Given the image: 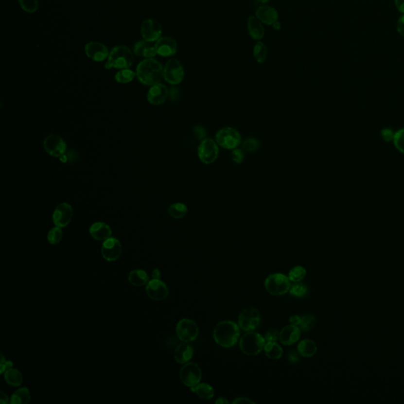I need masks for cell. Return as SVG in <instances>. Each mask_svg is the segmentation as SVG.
Returning <instances> with one entry per match:
<instances>
[{
	"label": "cell",
	"instance_id": "cell-19",
	"mask_svg": "<svg viewBox=\"0 0 404 404\" xmlns=\"http://www.w3.org/2000/svg\"><path fill=\"white\" fill-rule=\"evenodd\" d=\"M157 54L163 57L174 55L177 53L178 45L173 38L163 36L159 38L155 44Z\"/></svg>",
	"mask_w": 404,
	"mask_h": 404
},
{
	"label": "cell",
	"instance_id": "cell-32",
	"mask_svg": "<svg viewBox=\"0 0 404 404\" xmlns=\"http://www.w3.org/2000/svg\"><path fill=\"white\" fill-rule=\"evenodd\" d=\"M168 212L170 216L175 219H182L185 217L188 212V208L185 204L177 202L170 205Z\"/></svg>",
	"mask_w": 404,
	"mask_h": 404
},
{
	"label": "cell",
	"instance_id": "cell-18",
	"mask_svg": "<svg viewBox=\"0 0 404 404\" xmlns=\"http://www.w3.org/2000/svg\"><path fill=\"white\" fill-rule=\"evenodd\" d=\"M168 95H169V91L167 86L158 83V84L151 86V88H149L148 94H147V99L151 105L157 106V105H163L168 99Z\"/></svg>",
	"mask_w": 404,
	"mask_h": 404
},
{
	"label": "cell",
	"instance_id": "cell-44",
	"mask_svg": "<svg viewBox=\"0 0 404 404\" xmlns=\"http://www.w3.org/2000/svg\"><path fill=\"white\" fill-rule=\"evenodd\" d=\"M193 134L198 140H204L206 139L207 132L205 128L201 126H196L193 128Z\"/></svg>",
	"mask_w": 404,
	"mask_h": 404
},
{
	"label": "cell",
	"instance_id": "cell-37",
	"mask_svg": "<svg viewBox=\"0 0 404 404\" xmlns=\"http://www.w3.org/2000/svg\"><path fill=\"white\" fill-rule=\"evenodd\" d=\"M260 146H261V143L258 139L255 138H249V139H245L242 142L243 151L247 152V153H253V152L257 151Z\"/></svg>",
	"mask_w": 404,
	"mask_h": 404
},
{
	"label": "cell",
	"instance_id": "cell-25",
	"mask_svg": "<svg viewBox=\"0 0 404 404\" xmlns=\"http://www.w3.org/2000/svg\"><path fill=\"white\" fill-rule=\"evenodd\" d=\"M248 32L254 40H261L264 35V29L262 25V21L254 16H250L248 18L247 22Z\"/></svg>",
	"mask_w": 404,
	"mask_h": 404
},
{
	"label": "cell",
	"instance_id": "cell-49",
	"mask_svg": "<svg viewBox=\"0 0 404 404\" xmlns=\"http://www.w3.org/2000/svg\"><path fill=\"white\" fill-rule=\"evenodd\" d=\"M170 97L172 99V101H176L178 100V97H179V91H178V88H176V87H173V88H171V90H170L169 92Z\"/></svg>",
	"mask_w": 404,
	"mask_h": 404
},
{
	"label": "cell",
	"instance_id": "cell-47",
	"mask_svg": "<svg viewBox=\"0 0 404 404\" xmlns=\"http://www.w3.org/2000/svg\"><path fill=\"white\" fill-rule=\"evenodd\" d=\"M397 31L401 36H404V15L400 17L397 22Z\"/></svg>",
	"mask_w": 404,
	"mask_h": 404
},
{
	"label": "cell",
	"instance_id": "cell-1",
	"mask_svg": "<svg viewBox=\"0 0 404 404\" xmlns=\"http://www.w3.org/2000/svg\"><path fill=\"white\" fill-rule=\"evenodd\" d=\"M239 338L240 327L232 320L220 321L214 329V340L222 348H232L239 342Z\"/></svg>",
	"mask_w": 404,
	"mask_h": 404
},
{
	"label": "cell",
	"instance_id": "cell-38",
	"mask_svg": "<svg viewBox=\"0 0 404 404\" xmlns=\"http://www.w3.org/2000/svg\"><path fill=\"white\" fill-rule=\"evenodd\" d=\"M63 230H62L61 228L55 226L49 230V234H48V240L52 245H56L58 243H60L61 240L63 239Z\"/></svg>",
	"mask_w": 404,
	"mask_h": 404
},
{
	"label": "cell",
	"instance_id": "cell-20",
	"mask_svg": "<svg viewBox=\"0 0 404 404\" xmlns=\"http://www.w3.org/2000/svg\"><path fill=\"white\" fill-rule=\"evenodd\" d=\"M301 337V329L296 325H289L283 327L280 332V341L284 346L296 344Z\"/></svg>",
	"mask_w": 404,
	"mask_h": 404
},
{
	"label": "cell",
	"instance_id": "cell-56",
	"mask_svg": "<svg viewBox=\"0 0 404 404\" xmlns=\"http://www.w3.org/2000/svg\"><path fill=\"white\" fill-rule=\"evenodd\" d=\"M256 4H258L260 6H264L266 3L269 2V0H255Z\"/></svg>",
	"mask_w": 404,
	"mask_h": 404
},
{
	"label": "cell",
	"instance_id": "cell-30",
	"mask_svg": "<svg viewBox=\"0 0 404 404\" xmlns=\"http://www.w3.org/2000/svg\"><path fill=\"white\" fill-rule=\"evenodd\" d=\"M264 351L265 355L269 359H272V360L280 359L283 354V348H281L280 344H277V342H268V343H266Z\"/></svg>",
	"mask_w": 404,
	"mask_h": 404
},
{
	"label": "cell",
	"instance_id": "cell-16",
	"mask_svg": "<svg viewBox=\"0 0 404 404\" xmlns=\"http://www.w3.org/2000/svg\"><path fill=\"white\" fill-rule=\"evenodd\" d=\"M73 217V209L68 203H61L57 206L53 212V219L54 225L59 228H65L71 221Z\"/></svg>",
	"mask_w": 404,
	"mask_h": 404
},
{
	"label": "cell",
	"instance_id": "cell-26",
	"mask_svg": "<svg viewBox=\"0 0 404 404\" xmlns=\"http://www.w3.org/2000/svg\"><path fill=\"white\" fill-rule=\"evenodd\" d=\"M130 284L134 287H143L149 282V275L142 269H134L131 271L128 277Z\"/></svg>",
	"mask_w": 404,
	"mask_h": 404
},
{
	"label": "cell",
	"instance_id": "cell-11",
	"mask_svg": "<svg viewBox=\"0 0 404 404\" xmlns=\"http://www.w3.org/2000/svg\"><path fill=\"white\" fill-rule=\"evenodd\" d=\"M238 323L240 329H243V331H253L259 326L261 314L256 308H247L239 314Z\"/></svg>",
	"mask_w": 404,
	"mask_h": 404
},
{
	"label": "cell",
	"instance_id": "cell-6",
	"mask_svg": "<svg viewBox=\"0 0 404 404\" xmlns=\"http://www.w3.org/2000/svg\"><path fill=\"white\" fill-rule=\"evenodd\" d=\"M216 141L219 146L233 150L241 145V134L235 128L225 126L218 130Z\"/></svg>",
	"mask_w": 404,
	"mask_h": 404
},
{
	"label": "cell",
	"instance_id": "cell-21",
	"mask_svg": "<svg viewBox=\"0 0 404 404\" xmlns=\"http://www.w3.org/2000/svg\"><path fill=\"white\" fill-rule=\"evenodd\" d=\"M256 17L258 18L262 23L272 25L278 19V13L272 6L264 5L258 6L256 11Z\"/></svg>",
	"mask_w": 404,
	"mask_h": 404
},
{
	"label": "cell",
	"instance_id": "cell-23",
	"mask_svg": "<svg viewBox=\"0 0 404 404\" xmlns=\"http://www.w3.org/2000/svg\"><path fill=\"white\" fill-rule=\"evenodd\" d=\"M193 348L189 343L179 344L174 352L175 360L179 364L184 365L191 360L193 356Z\"/></svg>",
	"mask_w": 404,
	"mask_h": 404
},
{
	"label": "cell",
	"instance_id": "cell-48",
	"mask_svg": "<svg viewBox=\"0 0 404 404\" xmlns=\"http://www.w3.org/2000/svg\"><path fill=\"white\" fill-rule=\"evenodd\" d=\"M381 134H382V137H383L384 139H385V140L386 141H391L392 140V139H393V133H392V131H391V130H388V129H386V130H382Z\"/></svg>",
	"mask_w": 404,
	"mask_h": 404
},
{
	"label": "cell",
	"instance_id": "cell-29",
	"mask_svg": "<svg viewBox=\"0 0 404 404\" xmlns=\"http://www.w3.org/2000/svg\"><path fill=\"white\" fill-rule=\"evenodd\" d=\"M4 379L12 387H19L23 382L22 374L16 369L11 368L5 371Z\"/></svg>",
	"mask_w": 404,
	"mask_h": 404
},
{
	"label": "cell",
	"instance_id": "cell-17",
	"mask_svg": "<svg viewBox=\"0 0 404 404\" xmlns=\"http://www.w3.org/2000/svg\"><path fill=\"white\" fill-rule=\"evenodd\" d=\"M85 52L89 59L96 62H102L108 58V49L102 43H88L85 47Z\"/></svg>",
	"mask_w": 404,
	"mask_h": 404
},
{
	"label": "cell",
	"instance_id": "cell-8",
	"mask_svg": "<svg viewBox=\"0 0 404 404\" xmlns=\"http://www.w3.org/2000/svg\"><path fill=\"white\" fill-rule=\"evenodd\" d=\"M219 153V145L216 140L211 139H205L201 141L197 149V155L200 160L205 164L213 163L217 159Z\"/></svg>",
	"mask_w": 404,
	"mask_h": 404
},
{
	"label": "cell",
	"instance_id": "cell-50",
	"mask_svg": "<svg viewBox=\"0 0 404 404\" xmlns=\"http://www.w3.org/2000/svg\"><path fill=\"white\" fill-rule=\"evenodd\" d=\"M232 404H255V402H253V400H250V399L246 398V397H239V398L235 399L234 401H233Z\"/></svg>",
	"mask_w": 404,
	"mask_h": 404
},
{
	"label": "cell",
	"instance_id": "cell-43",
	"mask_svg": "<svg viewBox=\"0 0 404 404\" xmlns=\"http://www.w3.org/2000/svg\"><path fill=\"white\" fill-rule=\"evenodd\" d=\"M264 338L267 343L277 342L280 339V332L276 329H269L268 331L266 332Z\"/></svg>",
	"mask_w": 404,
	"mask_h": 404
},
{
	"label": "cell",
	"instance_id": "cell-28",
	"mask_svg": "<svg viewBox=\"0 0 404 404\" xmlns=\"http://www.w3.org/2000/svg\"><path fill=\"white\" fill-rule=\"evenodd\" d=\"M298 351L302 357L310 358L316 354L317 348L314 341L311 339H303L298 345Z\"/></svg>",
	"mask_w": 404,
	"mask_h": 404
},
{
	"label": "cell",
	"instance_id": "cell-39",
	"mask_svg": "<svg viewBox=\"0 0 404 404\" xmlns=\"http://www.w3.org/2000/svg\"><path fill=\"white\" fill-rule=\"evenodd\" d=\"M316 319L314 315L306 314L302 316L300 323V329L303 332H309L316 325Z\"/></svg>",
	"mask_w": 404,
	"mask_h": 404
},
{
	"label": "cell",
	"instance_id": "cell-40",
	"mask_svg": "<svg viewBox=\"0 0 404 404\" xmlns=\"http://www.w3.org/2000/svg\"><path fill=\"white\" fill-rule=\"evenodd\" d=\"M19 4L25 12H36L39 6L38 0H18Z\"/></svg>",
	"mask_w": 404,
	"mask_h": 404
},
{
	"label": "cell",
	"instance_id": "cell-51",
	"mask_svg": "<svg viewBox=\"0 0 404 404\" xmlns=\"http://www.w3.org/2000/svg\"><path fill=\"white\" fill-rule=\"evenodd\" d=\"M301 320H302V317H300L299 315H292V316H290L289 322L291 325L298 326V325H300Z\"/></svg>",
	"mask_w": 404,
	"mask_h": 404
},
{
	"label": "cell",
	"instance_id": "cell-13",
	"mask_svg": "<svg viewBox=\"0 0 404 404\" xmlns=\"http://www.w3.org/2000/svg\"><path fill=\"white\" fill-rule=\"evenodd\" d=\"M147 296L155 301H162L168 298L169 290L166 283L160 280L153 279L147 283L145 288Z\"/></svg>",
	"mask_w": 404,
	"mask_h": 404
},
{
	"label": "cell",
	"instance_id": "cell-12",
	"mask_svg": "<svg viewBox=\"0 0 404 404\" xmlns=\"http://www.w3.org/2000/svg\"><path fill=\"white\" fill-rule=\"evenodd\" d=\"M44 149L49 155L60 158L67 153V144L62 137L56 134H50L44 139Z\"/></svg>",
	"mask_w": 404,
	"mask_h": 404
},
{
	"label": "cell",
	"instance_id": "cell-22",
	"mask_svg": "<svg viewBox=\"0 0 404 404\" xmlns=\"http://www.w3.org/2000/svg\"><path fill=\"white\" fill-rule=\"evenodd\" d=\"M91 236L97 241H105L112 235L111 228L104 222H97L92 224L89 228Z\"/></svg>",
	"mask_w": 404,
	"mask_h": 404
},
{
	"label": "cell",
	"instance_id": "cell-24",
	"mask_svg": "<svg viewBox=\"0 0 404 404\" xmlns=\"http://www.w3.org/2000/svg\"><path fill=\"white\" fill-rule=\"evenodd\" d=\"M134 53L137 56L145 57L146 59H153L157 54L155 45L153 46L146 40L137 42L134 45Z\"/></svg>",
	"mask_w": 404,
	"mask_h": 404
},
{
	"label": "cell",
	"instance_id": "cell-53",
	"mask_svg": "<svg viewBox=\"0 0 404 404\" xmlns=\"http://www.w3.org/2000/svg\"><path fill=\"white\" fill-rule=\"evenodd\" d=\"M0 403L2 404H6L10 403L8 396H7V395L4 392H2V391L0 392Z\"/></svg>",
	"mask_w": 404,
	"mask_h": 404
},
{
	"label": "cell",
	"instance_id": "cell-34",
	"mask_svg": "<svg viewBox=\"0 0 404 404\" xmlns=\"http://www.w3.org/2000/svg\"><path fill=\"white\" fill-rule=\"evenodd\" d=\"M306 276V268L302 266L298 265L291 268L288 273V278L291 282H301Z\"/></svg>",
	"mask_w": 404,
	"mask_h": 404
},
{
	"label": "cell",
	"instance_id": "cell-41",
	"mask_svg": "<svg viewBox=\"0 0 404 404\" xmlns=\"http://www.w3.org/2000/svg\"><path fill=\"white\" fill-rule=\"evenodd\" d=\"M393 142L396 149L404 153V129L399 130L398 132L394 134Z\"/></svg>",
	"mask_w": 404,
	"mask_h": 404
},
{
	"label": "cell",
	"instance_id": "cell-10",
	"mask_svg": "<svg viewBox=\"0 0 404 404\" xmlns=\"http://www.w3.org/2000/svg\"><path fill=\"white\" fill-rule=\"evenodd\" d=\"M163 78L169 84H180L184 78V69L180 61L178 59H172L168 61L163 68Z\"/></svg>",
	"mask_w": 404,
	"mask_h": 404
},
{
	"label": "cell",
	"instance_id": "cell-4",
	"mask_svg": "<svg viewBox=\"0 0 404 404\" xmlns=\"http://www.w3.org/2000/svg\"><path fill=\"white\" fill-rule=\"evenodd\" d=\"M266 341L259 333L247 332L239 340V348L246 355H258L264 350Z\"/></svg>",
	"mask_w": 404,
	"mask_h": 404
},
{
	"label": "cell",
	"instance_id": "cell-2",
	"mask_svg": "<svg viewBox=\"0 0 404 404\" xmlns=\"http://www.w3.org/2000/svg\"><path fill=\"white\" fill-rule=\"evenodd\" d=\"M136 73L139 82L145 86H153L161 81L163 77V68L161 63L153 58L146 59L139 63Z\"/></svg>",
	"mask_w": 404,
	"mask_h": 404
},
{
	"label": "cell",
	"instance_id": "cell-14",
	"mask_svg": "<svg viewBox=\"0 0 404 404\" xmlns=\"http://www.w3.org/2000/svg\"><path fill=\"white\" fill-rule=\"evenodd\" d=\"M142 37L148 42H154L161 37V25L153 19H147L141 26Z\"/></svg>",
	"mask_w": 404,
	"mask_h": 404
},
{
	"label": "cell",
	"instance_id": "cell-36",
	"mask_svg": "<svg viewBox=\"0 0 404 404\" xmlns=\"http://www.w3.org/2000/svg\"><path fill=\"white\" fill-rule=\"evenodd\" d=\"M267 48L262 42H258L253 47V55L258 63H264L267 59Z\"/></svg>",
	"mask_w": 404,
	"mask_h": 404
},
{
	"label": "cell",
	"instance_id": "cell-45",
	"mask_svg": "<svg viewBox=\"0 0 404 404\" xmlns=\"http://www.w3.org/2000/svg\"><path fill=\"white\" fill-rule=\"evenodd\" d=\"M301 359V354L297 350H291L288 352L287 354V360L289 361L291 363H297L299 362Z\"/></svg>",
	"mask_w": 404,
	"mask_h": 404
},
{
	"label": "cell",
	"instance_id": "cell-46",
	"mask_svg": "<svg viewBox=\"0 0 404 404\" xmlns=\"http://www.w3.org/2000/svg\"><path fill=\"white\" fill-rule=\"evenodd\" d=\"M13 363L11 361H6L5 359L4 356L2 355V360H1V373H4L5 371L9 369L12 368Z\"/></svg>",
	"mask_w": 404,
	"mask_h": 404
},
{
	"label": "cell",
	"instance_id": "cell-27",
	"mask_svg": "<svg viewBox=\"0 0 404 404\" xmlns=\"http://www.w3.org/2000/svg\"><path fill=\"white\" fill-rule=\"evenodd\" d=\"M191 391L197 394L200 399L203 400H210L213 398L215 392L213 387L206 383H199L195 387H191Z\"/></svg>",
	"mask_w": 404,
	"mask_h": 404
},
{
	"label": "cell",
	"instance_id": "cell-7",
	"mask_svg": "<svg viewBox=\"0 0 404 404\" xmlns=\"http://www.w3.org/2000/svg\"><path fill=\"white\" fill-rule=\"evenodd\" d=\"M176 335L181 341L191 343L199 335V328L197 323L191 319L183 318L176 325Z\"/></svg>",
	"mask_w": 404,
	"mask_h": 404
},
{
	"label": "cell",
	"instance_id": "cell-57",
	"mask_svg": "<svg viewBox=\"0 0 404 404\" xmlns=\"http://www.w3.org/2000/svg\"><path fill=\"white\" fill-rule=\"evenodd\" d=\"M272 27L274 28L275 30H281V24L278 21H277L274 24H273V25H272Z\"/></svg>",
	"mask_w": 404,
	"mask_h": 404
},
{
	"label": "cell",
	"instance_id": "cell-54",
	"mask_svg": "<svg viewBox=\"0 0 404 404\" xmlns=\"http://www.w3.org/2000/svg\"><path fill=\"white\" fill-rule=\"evenodd\" d=\"M160 276H161V273H160V271H159V268H155V269L153 271V273H152V277H153V279L159 280Z\"/></svg>",
	"mask_w": 404,
	"mask_h": 404
},
{
	"label": "cell",
	"instance_id": "cell-42",
	"mask_svg": "<svg viewBox=\"0 0 404 404\" xmlns=\"http://www.w3.org/2000/svg\"><path fill=\"white\" fill-rule=\"evenodd\" d=\"M231 159L236 164H241L243 163L245 159V155H244L243 149H237V148L233 149L232 153H231Z\"/></svg>",
	"mask_w": 404,
	"mask_h": 404
},
{
	"label": "cell",
	"instance_id": "cell-55",
	"mask_svg": "<svg viewBox=\"0 0 404 404\" xmlns=\"http://www.w3.org/2000/svg\"><path fill=\"white\" fill-rule=\"evenodd\" d=\"M216 404H229L228 400H227L225 397H223V396H220L217 400H216Z\"/></svg>",
	"mask_w": 404,
	"mask_h": 404
},
{
	"label": "cell",
	"instance_id": "cell-15",
	"mask_svg": "<svg viewBox=\"0 0 404 404\" xmlns=\"http://www.w3.org/2000/svg\"><path fill=\"white\" fill-rule=\"evenodd\" d=\"M101 253L103 258L107 262H115L121 256V243L117 239L110 237L103 243Z\"/></svg>",
	"mask_w": 404,
	"mask_h": 404
},
{
	"label": "cell",
	"instance_id": "cell-3",
	"mask_svg": "<svg viewBox=\"0 0 404 404\" xmlns=\"http://www.w3.org/2000/svg\"><path fill=\"white\" fill-rule=\"evenodd\" d=\"M133 62L134 57L130 49L125 45H119L111 49V53H109L105 68L107 70L111 68L129 69L132 66Z\"/></svg>",
	"mask_w": 404,
	"mask_h": 404
},
{
	"label": "cell",
	"instance_id": "cell-31",
	"mask_svg": "<svg viewBox=\"0 0 404 404\" xmlns=\"http://www.w3.org/2000/svg\"><path fill=\"white\" fill-rule=\"evenodd\" d=\"M31 400L30 390L27 387H21L13 393L10 400L11 404H28Z\"/></svg>",
	"mask_w": 404,
	"mask_h": 404
},
{
	"label": "cell",
	"instance_id": "cell-52",
	"mask_svg": "<svg viewBox=\"0 0 404 404\" xmlns=\"http://www.w3.org/2000/svg\"><path fill=\"white\" fill-rule=\"evenodd\" d=\"M395 5L400 12L404 14V0H395Z\"/></svg>",
	"mask_w": 404,
	"mask_h": 404
},
{
	"label": "cell",
	"instance_id": "cell-33",
	"mask_svg": "<svg viewBox=\"0 0 404 404\" xmlns=\"http://www.w3.org/2000/svg\"><path fill=\"white\" fill-rule=\"evenodd\" d=\"M136 76L137 73H134L131 70L123 69L116 73L115 78V81L120 84H126L132 82Z\"/></svg>",
	"mask_w": 404,
	"mask_h": 404
},
{
	"label": "cell",
	"instance_id": "cell-9",
	"mask_svg": "<svg viewBox=\"0 0 404 404\" xmlns=\"http://www.w3.org/2000/svg\"><path fill=\"white\" fill-rule=\"evenodd\" d=\"M181 381L184 386L193 387L201 382L202 373L199 366L194 362H187L179 372Z\"/></svg>",
	"mask_w": 404,
	"mask_h": 404
},
{
	"label": "cell",
	"instance_id": "cell-5",
	"mask_svg": "<svg viewBox=\"0 0 404 404\" xmlns=\"http://www.w3.org/2000/svg\"><path fill=\"white\" fill-rule=\"evenodd\" d=\"M291 281L287 276L282 273H274L266 278L264 287L268 293L272 296H283L289 292Z\"/></svg>",
	"mask_w": 404,
	"mask_h": 404
},
{
	"label": "cell",
	"instance_id": "cell-35",
	"mask_svg": "<svg viewBox=\"0 0 404 404\" xmlns=\"http://www.w3.org/2000/svg\"><path fill=\"white\" fill-rule=\"evenodd\" d=\"M308 287L302 282H296L290 287L289 294L296 298H303L307 295Z\"/></svg>",
	"mask_w": 404,
	"mask_h": 404
}]
</instances>
